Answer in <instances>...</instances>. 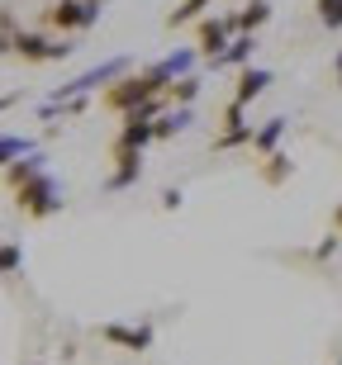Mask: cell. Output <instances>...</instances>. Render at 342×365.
<instances>
[{"label": "cell", "instance_id": "3", "mask_svg": "<svg viewBox=\"0 0 342 365\" xmlns=\"http://www.w3.org/2000/svg\"><path fill=\"white\" fill-rule=\"evenodd\" d=\"M129 67H134L129 57H110V62H96L91 71H81V76H71L67 86H57V91L48 95V100H76V95H91L96 86H105V91H110V81L129 76Z\"/></svg>", "mask_w": 342, "mask_h": 365}, {"label": "cell", "instance_id": "25", "mask_svg": "<svg viewBox=\"0 0 342 365\" xmlns=\"http://www.w3.org/2000/svg\"><path fill=\"white\" fill-rule=\"evenodd\" d=\"M19 105V91H10V95H0V114H5V109H14Z\"/></svg>", "mask_w": 342, "mask_h": 365}, {"label": "cell", "instance_id": "5", "mask_svg": "<svg viewBox=\"0 0 342 365\" xmlns=\"http://www.w3.org/2000/svg\"><path fill=\"white\" fill-rule=\"evenodd\" d=\"M96 337L119 346V351H134V356L152 351V323H100Z\"/></svg>", "mask_w": 342, "mask_h": 365}, {"label": "cell", "instance_id": "9", "mask_svg": "<svg viewBox=\"0 0 342 365\" xmlns=\"http://www.w3.org/2000/svg\"><path fill=\"white\" fill-rule=\"evenodd\" d=\"M266 86H271V71H266V67H243V71H238V91H233V105H243V109H247L261 91H266Z\"/></svg>", "mask_w": 342, "mask_h": 365}, {"label": "cell", "instance_id": "20", "mask_svg": "<svg viewBox=\"0 0 342 365\" xmlns=\"http://www.w3.org/2000/svg\"><path fill=\"white\" fill-rule=\"evenodd\" d=\"M24 266V247L19 242H0V275H14Z\"/></svg>", "mask_w": 342, "mask_h": 365}, {"label": "cell", "instance_id": "27", "mask_svg": "<svg viewBox=\"0 0 342 365\" xmlns=\"http://www.w3.org/2000/svg\"><path fill=\"white\" fill-rule=\"evenodd\" d=\"M0 53H14V38H5V34H0Z\"/></svg>", "mask_w": 342, "mask_h": 365}, {"label": "cell", "instance_id": "13", "mask_svg": "<svg viewBox=\"0 0 342 365\" xmlns=\"http://www.w3.org/2000/svg\"><path fill=\"white\" fill-rule=\"evenodd\" d=\"M43 171H48V162H43L39 152H34V157H24V162H14L10 171H5V185H10V195H14V190H24L29 180H39Z\"/></svg>", "mask_w": 342, "mask_h": 365}, {"label": "cell", "instance_id": "17", "mask_svg": "<svg viewBox=\"0 0 342 365\" xmlns=\"http://www.w3.org/2000/svg\"><path fill=\"white\" fill-rule=\"evenodd\" d=\"M200 76H181V81L166 86V105H176V109H191L195 105V95H200Z\"/></svg>", "mask_w": 342, "mask_h": 365}, {"label": "cell", "instance_id": "28", "mask_svg": "<svg viewBox=\"0 0 342 365\" xmlns=\"http://www.w3.org/2000/svg\"><path fill=\"white\" fill-rule=\"evenodd\" d=\"M333 223H338V228H342V204H338V209H333Z\"/></svg>", "mask_w": 342, "mask_h": 365}, {"label": "cell", "instance_id": "6", "mask_svg": "<svg viewBox=\"0 0 342 365\" xmlns=\"http://www.w3.org/2000/svg\"><path fill=\"white\" fill-rule=\"evenodd\" d=\"M43 19H48L53 29H62V34H71V29H91L100 19V0H57Z\"/></svg>", "mask_w": 342, "mask_h": 365}, {"label": "cell", "instance_id": "2", "mask_svg": "<svg viewBox=\"0 0 342 365\" xmlns=\"http://www.w3.org/2000/svg\"><path fill=\"white\" fill-rule=\"evenodd\" d=\"M157 95H166V91L152 81L148 71H138V76H119V81L105 91V109H114V114H134V109H143L148 100H157Z\"/></svg>", "mask_w": 342, "mask_h": 365}, {"label": "cell", "instance_id": "16", "mask_svg": "<svg viewBox=\"0 0 342 365\" xmlns=\"http://www.w3.org/2000/svg\"><path fill=\"white\" fill-rule=\"evenodd\" d=\"M252 48H257V38H252V34H238V38H233V48L219 57V62H214V71H219V67H238V71L252 67Z\"/></svg>", "mask_w": 342, "mask_h": 365}, {"label": "cell", "instance_id": "7", "mask_svg": "<svg viewBox=\"0 0 342 365\" xmlns=\"http://www.w3.org/2000/svg\"><path fill=\"white\" fill-rule=\"evenodd\" d=\"M14 57H24V62H62V57H71V43L19 29V34H14Z\"/></svg>", "mask_w": 342, "mask_h": 365}, {"label": "cell", "instance_id": "21", "mask_svg": "<svg viewBox=\"0 0 342 365\" xmlns=\"http://www.w3.org/2000/svg\"><path fill=\"white\" fill-rule=\"evenodd\" d=\"M314 10L323 29H342V0H314Z\"/></svg>", "mask_w": 342, "mask_h": 365}, {"label": "cell", "instance_id": "15", "mask_svg": "<svg viewBox=\"0 0 342 365\" xmlns=\"http://www.w3.org/2000/svg\"><path fill=\"white\" fill-rule=\"evenodd\" d=\"M257 176H261V180H266V185L276 190V185H286V180L295 176V162H290L286 152H271V157H266V162L257 166Z\"/></svg>", "mask_w": 342, "mask_h": 365}, {"label": "cell", "instance_id": "18", "mask_svg": "<svg viewBox=\"0 0 342 365\" xmlns=\"http://www.w3.org/2000/svg\"><path fill=\"white\" fill-rule=\"evenodd\" d=\"M209 5H214V0H181L176 10L166 14V29H181V24H200Z\"/></svg>", "mask_w": 342, "mask_h": 365}, {"label": "cell", "instance_id": "8", "mask_svg": "<svg viewBox=\"0 0 342 365\" xmlns=\"http://www.w3.org/2000/svg\"><path fill=\"white\" fill-rule=\"evenodd\" d=\"M138 180H143V152H114V171H110L105 185L129 190V185H138Z\"/></svg>", "mask_w": 342, "mask_h": 365}, {"label": "cell", "instance_id": "12", "mask_svg": "<svg viewBox=\"0 0 342 365\" xmlns=\"http://www.w3.org/2000/svg\"><path fill=\"white\" fill-rule=\"evenodd\" d=\"M34 157V138H19V133H0V176L10 171L14 162Z\"/></svg>", "mask_w": 342, "mask_h": 365}, {"label": "cell", "instance_id": "24", "mask_svg": "<svg viewBox=\"0 0 342 365\" xmlns=\"http://www.w3.org/2000/svg\"><path fill=\"white\" fill-rule=\"evenodd\" d=\"M181 200H186L181 190H162V209H166V214H171V209H181Z\"/></svg>", "mask_w": 342, "mask_h": 365}, {"label": "cell", "instance_id": "14", "mask_svg": "<svg viewBox=\"0 0 342 365\" xmlns=\"http://www.w3.org/2000/svg\"><path fill=\"white\" fill-rule=\"evenodd\" d=\"M152 128H157V143H166V138H176L191 128V109H176V105H166L157 119H152Z\"/></svg>", "mask_w": 342, "mask_h": 365}, {"label": "cell", "instance_id": "4", "mask_svg": "<svg viewBox=\"0 0 342 365\" xmlns=\"http://www.w3.org/2000/svg\"><path fill=\"white\" fill-rule=\"evenodd\" d=\"M233 38H238V34L228 29V19H214V14H205V19L195 24V43H200L195 53L205 57L209 67H214V62H219V57H223V53L233 48Z\"/></svg>", "mask_w": 342, "mask_h": 365}, {"label": "cell", "instance_id": "26", "mask_svg": "<svg viewBox=\"0 0 342 365\" xmlns=\"http://www.w3.org/2000/svg\"><path fill=\"white\" fill-rule=\"evenodd\" d=\"M333 76H338V86H342V48H338V57H333Z\"/></svg>", "mask_w": 342, "mask_h": 365}, {"label": "cell", "instance_id": "29", "mask_svg": "<svg viewBox=\"0 0 342 365\" xmlns=\"http://www.w3.org/2000/svg\"><path fill=\"white\" fill-rule=\"evenodd\" d=\"M34 365H48V361H34Z\"/></svg>", "mask_w": 342, "mask_h": 365}, {"label": "cell", "instance_id": "1", "mask_svg": "<svg viewBox=\"0 0 342 365\" xmlns=\"http://www.w3.org/2000/svg\"><path fill=\"white\" fill-rule=\"evenodd\" d=\"M14 209H19L24 218H34V223L62 214V185H57L53 171H43L39 180H29L24 190H14Z\"/></svg>", "mask_w": 342, "mask_h": 365}, {"label": "cell", "instance_id": "23", "mask_svg": "<svg viewBox=\"0 0 342 365\" xmlns=\"http://www.w3.org/2000/svg\"><path fill=\"white\" fill-rule=\"evenodd\" d=\"M333 252H338V232H328V237H323V242L314 247V261H323V257H333Z\"/></svg>", "mask_w": 342, "mask_h": 365}, {"label": "cell", "instance_id": "19", "mask_svg": "<svg viewBox=\"0 0 342 365\" xmlns=\"http://www.w3.org/2000/svg\"><path fill=\"white\" fill-rule=\"evenodd\" d=\"M252 138H257V128H252V123H238V128H223V133L214 138V148L233 152V148H243V143H252Z\"/></svg>", "mask_w": 342, "mask_h": 365}, {"label": "cell", "instance_id": "22", "mask_svg": "<svg viewBox=\"0 0 342 365\" xmlns=\"http://www.w3.org/2000/svg\"><path fill=\"white\" fill-rule=\"evenodd\" d=\"M243 114H247V109H243V105H233V100H228V105H223V128H238V123H247Z\"/></svg>", "mask_w": 342, "mask_h": 365}, {"label": "cell", "instance_id": "11", "mask_svg": "<svg viewBox=\"0 0 342 365\" xmlns=\"http://www.w3.org/2000/svg\"><path fill=\"white\" fill-rule=\"evenodd\" d=\"M286 128H290L286 119H266V123H257V138H252V152H257L261 162H266L271 152H281V138H286Z\"/></svg>", "mask_w": 342, "mask_h": 365}, {"label": "cell", "instance_id": "10", "mask_svg": "<svg viewBox=\"0 0 342 365\" xmlns=\"http://www.w3.org/2000/svg\"><path fill=\"white\" fill-rule=\"evenodd\" d=\"M266 19H271V0H252V5H243V10L228 19V29H233V34H252V38H257V29L266 24Z\"/></svg>", "mask_w": 342, "mask_h": 365}]
</instances>
